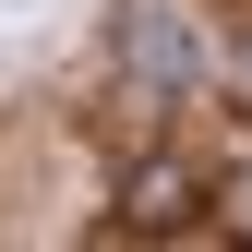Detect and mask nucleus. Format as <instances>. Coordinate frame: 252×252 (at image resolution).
<instances>
[{"mask_svg":"<svg viewBox=\"0 0 252 252\" xmlns=\"http://www.w3.org/2000/svg\"><path fill=\"white\" fill-rule=\"evenodd\" d=\"M192 216H204V168L192 156H144L120 180V228H192Z\"/></svg>","mask_w":252,"mask_h":252,"instance_id":"1","label":"nucleus"},{"mask_svg":"<svg viewBox=\"0 0 252 252\" xmlns=\"http://www.w3.org/2000/svg\"><path fill=\"white\" fill-rule=\"evenodd\" d=\"M120 60H132V84H156V96H180L204 72V48H192L180 12H120Z\"/></svg>","mask_w":252,"mask_h":252,"instance_id":"2","label":"nucleus"}]
</instances>
